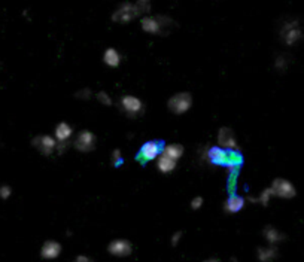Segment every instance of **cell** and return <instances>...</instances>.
<instances>
[{"label":"cell","mask_w":304,"mask_h":262,"mask_svg":"<svg viewBox=\"0 0 304 262\" xmlns=\"http://www.w3.org/2000/svg\"><path fill=\"white\" fill-rule=\"evenodd\" d=\"M184 154H185V148L181 143H167V145H164L163 152H161V155H164L170 160H175L176 163L184 157Z\"/></svg>","instance_id":"e0dca14e"},{"label":"cell","mask_w":304,"mask_h":262,"mask_svg":"<svg viewBox=\"0 0 304 262\" xmlns=\"http://www.w3.org/2000/svg\"><path fill=\"white\" fill-rule=\"evenodd\" d=\"M270 189L273 192L275 197L278 198H284V200H291L297 195V188L294 186V183L285 177H276L273 179Z\"/></svg>","instance_id":"ba28073f"},{"label":"cell","mask_w":304,"mask_h":262,"mask_svg":"<svg viewBox=\"0 0 304 262\" xmlns=\"http://www.w3.org/2000/svg\"><path fill=\"white\" fill-rule=\"evenodd\" d=\"M107 252L116 258H127L133 254V245L125 239H115L107 245Z\"/></svg>","instance_id":"7c38bea8"},{"label":"cell","mask_w":304,"mask_h":262,"mask_svg":"<svg viewBox=\"0 0 304 262\" xmlns=\"http://www.w3.org/2000/svg\"><path fill=\"white\" fill-rule=\"evenodd\" d=\"M119 107L124 112V115L128 118H139L145 112V103L133 94L122 95L119 98Z\"/></svg>","instance_id":"8992f818"},{"label":"cell","mask_w":304,"mask_h":262,"mask_svg":"<svg viewBox=\"0 0 304 262\" xmlns=\"http://www.w3.org/2000/svg\"><path fill=\"white\" fill-rule=\"evenodd\" d=\"M203 203H204V198L200 197V195H197V197H194V198L190 201V207H191L193 210H200V209L203 207Z\"/></svg>","instance_id":"4316f807"},{"label":"cell","mask_w":304,"mask_h":262,"mask_svg":"<svg viewBox=\"0 0 304 262\" xmlns=\"http://www.w3.org/2000/svg\"><path fill=\"white\" fill-rule=\"evenodd\" d=\"M291 64V57L288 54H278L275 58V69L279 72H287Z\"/></svg>","instance_id":"603a6c76"},{"label":"cell","mask_w":304,"mask_h":262,"mask_svg":"<svg viewBox=\"0 0 304 262\" xmlns=\"http://www.w3.org/2000/svg\"><path fill=\"white\" fill-rule=\"evenodd\" d=\"M96 146H97V137L90 130H81L73 139V148L78 152L90 154L96 149Z\"/></svg>","instance_id":"52a82bcc"},{"label":"cell","mask_w":304,"mask_h":262,"mask_svg":"<svg viewBox=\"0 0 304 262\" xmlns=\"http://www.w3.org/2000/svg\"><path fill=\"white\" fill-rule=\"evenodd\" d=\"M73 262H93V260H91L90 257H87V255H78V257L73 260Z\"/></svg>","instance_id":"f546056e"},{"label":"cell","mask_w":304,"mask_h":262,"mask_svg":"<svg viewBox=\"0 0 304 262\" xmlns=\"http://www.w3.org/2000/svg\"><path fill=\"white\" fill-rule=\"evenodd\" d=\"M163 148H164V145L161 142H158V140H148L137 151L136 161L140 163L142 166H146V164H149L152 161H157L158 157L163 152Z\"/></svg>","instance_id":"3957f363"},{"label":"cell","mask_w":304,"mask_h":262,"mask_svg":"<svg viewBox=\"0 0 304 262\" xmlns=\"http://www.w3.org/2000/svg\"><path fill=\"white\" fill-rule=\"evenodd\" d=\"M176 167H178V163L175 160H170V158L164 157V155H160L158 160H157V169L163 175H169V173L175 172Z\"/></svg>","instance_id":"ffe728a7"},{"label":"cell","mask_w":304,"mask_h":262,"mask_svg":"<svg viewBox=\"0 0 304 262\" xmlns=\"http://www.w3.org/2000/svg\"><path fill=\"white\" fill-rule=\"evenodd\" d=\"M140 27L143 31L157 36H167L176 28V21L167 15H148L140 18Z\"/></svg>","instance_id":"6da1fadb"},{"label":"cell","mask_w":304,"mask_h":262,"mask_svg":"<svg viewBox=\"0 0 304 262\" xmlns=\"http://www.w3.org/2000/svg\"><path fill=\"white\" fill-rule=\"evenodd\" d=\"M61 245L55 240H46L40 248V258L46 261H54L61 255Z\"/></svg>","instance_id":"4fadbf2b"},{"label":"cell","mask_w":304,"mask_h":262,"mask_svg":"<svg viewBox=\"0 0 304 262\" xmlns=\"http://www.w3.org/2000/svg\"><path fill=\"white\" fill-rule=\"evenodd\" d=\"M203 161H206L210 166L215 167H225L228 161V151L213 145V146H204L199 151Z\"/></svg>","instance_id":"277c9868"},{"label":"cell","mask_w":304,"mask_h":262,"mask_svg":"<svg viewBox=\"0 0 304 262\" xmlns=\"http://www.w3.org/2000/svg\"><path fill=\"white\" fill-rule=\"evenodd\" d=\"M278 248L276 246H264L258 248L257 251V258L260 262H272L278 258Z\"/></svg>","instance_id":"d6986e66"},{"label":"cell","mask_w":304,"mask_h":262,"mask_svg":"<svg viewBox=\"0 0 304 262\" xmlns=\"http://www.w3.org/2000/svg\"><path fill=\"white\" fill-rule=\"evenodd\" d=\"M10 195H12V188L9 185H1L0 186V198L7 200Z\"/></svg>","instance_id":"83f0119b"},{"label":"cell","mask_w":304,"mask_h":262,"mask_svg":"<svg viewBox=\"0 0 304 262\" xmlns=\"http://www.w3.org/2000/svg\"><path fill=\"white\" fill-rule=\"evenodd\" d=\"M279 34H281V40L287 46H293L303 39V28H302L299 19L290 18V19H285L284 24L281 25Z\"/></svg>","instance_id":"7a4b0ae2"},{"label":"cell","mask_w":304,"mask_h":262,"mask_svg":"<svg viewBox=\"0 0 304 262\" xmlns=\"http://www.w3.org/2000/svg\"><path fill=\"white\" fill-rule=\"evenodd\" d=\"M96 98H97V101H99L101 106H104V107H109V106L113 104L112 95H110L109 92H106V91H99V92L96 94Z\"/></svg>","instance_id":"cb8c5ba5"},{"label":"cell","mask_w":304,"mask_h":262,"mask_svg":"<svg viewBox=\"0 0 304 262\" xmlns=\"http://www.w3.org/2000/svg\"><path fill=\"white\" fill-rule=\"evenodd\" d=\"M122 61V55L116 48H106L103 52V63L109 67H118Z\"/></svg>","instance_id":"ac0fdd59"},{"label":"cell","mask_w":304,"mask_h":262,"mask_svg":"<svg viewBox=\"0 0 304 262\" xmlns=\"http://www.w3.org/2000/svg\"><path fill=\"white\" fill-rule=\"evenodd\" d=\"M33 148H36L39 151V154H42L43 157H51L57 152V146L58 142L55 140L54 136L51 134H39L36 137H33L31 140Z\"/></svg>","instance_id":"30bf717a"},{"label":"cell","mask_w":304,"mask_h":262,"mask_svg":"<svg viewBox=\"0 0 304 262\" xmlns=\"http://www.w3.org/2000/svg\"><path fill=\"white\" fill-rule=\"evenodd\" d=\"M216 146L225 149V151H240L237 136L233 128L230 127H221L216 134Z\"/></svg>","instance_id":"9c48e42d"},{"label":"cell","mask_w":304,"mask_h":262,"mask_svg":"<svg viewBox=\"0 0 304 262\" xmlns=\"http://www.w3.org/2000/svg\"><path fill=\"white\" fill-rule=\"evenodd\" d=\"M273 197H275V195H273V192H272V189H270V186H269V188L263 189V191H261V192H260L257 197H249V198H248V201H249V203H252V204L269 206Z\"/></svg>","instance_id":"44dd1931"},{"label":"cell","mask_w":304,"mask_h":262,"mask_svg":"<svg viewBox=\"0 0 304 262\" xmlns=\"http://www.w3.org/2000/svg\"><path fill=\"white\" fill-rule=\"evenodd\" d=\"M193 107V95L188 91H179L167 100V109L173 115H184Z\"/></svg>","instance_id":"5b68a950"},{"label":"cell","mask_w":304,"mask_h":262,"mask_svg":"<svg viewBox=\"0 0 304 262\" xmlns=\"http://www.w3.org/2000/svg\"><path fill=\"white\" fill-rule=\"evenodd\" d=\"M93 89L91 88H81V89H78L76 92H75V97L78 98V100H82V101H87V100H90V98H93Z\"/></svg>","instance_id":"484cf974"},{"label":"cell","mask_w":304,"mask_h":262,"mask_svg":"<svg viewBox=\"0 0 304 262\" xmlns=\"http://www.w3.org/2000/svg\"><path fill=\"white\" fill-rule=\"evenodd\" d=\"M182 237H184V233H182V231H176V233H173V234H172V239H170L172 246H178V245L181 243Z\"/></svg>","instance_id":"f1b7e54d"},{"label":"cell","mask_w":304,"mask_h":262,"mask_svg":"<svg viewBox=\"0 0 304 262\" xmlns=\"http://www.w3.org/2000/svg\"><path fill=\"white\" fill-rule=\"evenodd\" d=\"M134 7H136V12H137V16L143 18V16H148L151 15L152 12V4L149 0H137L134 3Z\"/></svg>","instance_id":"7402d4cb"},{"label":"cell","mask_w":304,"mask_h":262,"mask_svg":"<svg viewBox=\"0 0 304 262\" xmlns=\"http://www.w3.org/2000/svg\"><path fill=\"white\" fill-rule=\"evenodd\" d=\"M246 204V200L240 195H236V194H231L225 201H224V210L230 215H236L239 212L243 210Z\"/></svg>","instance_id":"9a60e30c"},{"label":"cell","mask_w":304,"mask_h":262,"mask_svg":"<svg viewBox=\"0 0 304 262\" xmlns=\"http://www.w3.org/2000/svg\"><path fill=\"white\" fill-rule=\"evenodd\" d=\"M110 163L113 167H121L124 164V155H122L121 149H113L110 152Z\"/></svg>","instance_id":"d4e9b609"},{"label":"cell","mask_w":304,"mask_h":262,"mask_svg":"<svg viewBox=\"0 0 304 262\" xmlns=\"http://www.w3.org/2000/svg\"><path fill=\"white\" fill-rule=\"evenodd\" d=\"M202 262H221V260H218V258H207V260H204V261Z\"/></svg>","instance_id":"4dcf8cb0"},{"label":"cell","mask_w":304,"mask_h":262,"mask_svg":"<svg viewBox=\"0 0 304 262\" xmlns=\"http://www.w3.org/2000/svg\"><path fill=\"white\" fill-rule=\"evenodd\" d=\"M263 236H264L266 242L269 243V246H276V245L285 242V239H287V236H285L281 230H278L276 227H273V225L264 227Z\"/></svg>","instance_id":"2e32d148"},{"label":"cell","mask_w":304,"mask_h":262,"mask_svg":"<svg viewBox=\"0 0 304 262\" xmlns=\"http://www.w3.org/2000/svg\"><path fill=\"white\" fill-rule=\"evenodd\" d=\"M134 18H137V12H136V7H134V3H131V1L121 3L112 12V16H110V19L113 22H118V24H127V22L133 21Z\"/></svg>","instance_id":"8fae6325"},{"label":"cell","mask_w":304,"mask_h":262,"mask_svg":"<svg viewBox=\"0 0 304 262\" xmlns=\"http://www.w3.org/2000/svg\"><path fill=\"white\" fill-rule=\"evenodd\" d=\"M54 137L58 143H66L69 145V140L73 137V127L66 122V121H61L55 125V130H54Z\"/></svg>","instance_id":"5bb4252c"}]
</instances>
